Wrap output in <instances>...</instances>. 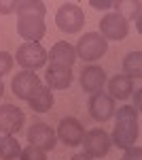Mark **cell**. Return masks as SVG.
<instances>
[{
	"instance_id": "44dd1931",
	"label": "cell",
	"mask_w": 142,
	"mask_h": 160,
	"mask_svg": "<svg viewBox=\"0 0 142 160\" xmlns=\"http://www.w3.org/2000/svg\"><path fill=\"white\" fill-rule=\"evenodd\" d=\"M11 68H13V56L9 51H0V77L11 73Z\"/></svg>"
},
{
	"instance_id": "7402d4cb",
	"label": "cell",
	"mask_w": 142,
	"mask_h": 160,
	"mask_svg": "<svg viewBox=\"0 0 142 160\" xmlns=\"http://www.w3.org/2000/svg\"><path fill=\"white\" fill-rule=\"evenodd\" d=\"M17 11V0H0V13L2 15H9V13H15Z\"/></svg>"
},
{
	"instance_id": "8fae6325",
	"label": "cell",
	"mask_w": 142,
	"mask_h": 160,
	"mask_svg": "<svg viewBox=\"0 0 142 160\" xmlns=\"http://www.w3.org/2000/svg\"><path fill=\"white\" fill-rule=\"evenodd\" d=\"M25 115L15 105H2L0 107V132L2 135H15L24 128Z\"/></svg>"
},
{
	"instance_id": "4fadbf2b",
	"label": "cell",
	"mask_w": 142,
	"mask_h": 160,
	"mask_svg": "<svg viewBox=\"0 0 142 160\" xmlns=\"http://www.w3.org/2000/svg\"><path fill=\"white\" fill-rule=\"evenodd\" d=\"M49 62H51V66H64V68H72V64L76 62V51L72 47L70 43H66V41H59L55 43L51 51L47 53Z\"/></svg>"
},
{
	"instance_id": "d6986e66",
	"label": "cell",
	"mask_w": 142,
	"mask_h": 160,
	"mask_svg": "<svg viewBox=\"0 0 142 160\" xmlns=\"http://www.w3.org/2000/svg\"><path fill=\"white\" fill-rule=\"evenodd\" d=\"M123 71L130 79H140L142 77V53L140 51H131L123 58Z\"/></svg>"
},
{
	"instance_id": "9a60e30c",
	"label": "cell",
	"mask_w": 142,
	"mask_h": 160,
	"mask_svg": "<svg viewBox=\"0 0 142 160\" xmlns=\"http://www.w3.org/2000/svg\"><path fill=\"white\" fill-rule=\"evenodd\" d=\"M45 81L49 90H66L72 83V71L64 66H49L45 73Z\"/></svg>"
},
{
	"instance_id": "3957f363",
	"label": "cell",
	"mask_w": 142,
	"mask_h": 160,
	"mask_svg": "<svg viewBox=\"0 0 142 160\" xmlns=\"http://www.w3.org/2000/svg\"><path fill=\"white\" fill-rule=\"evenodd\" d=\"M108 49V41L100 32H87L83 37L79 38V43H76V58H81L83 62H95L100 60Z\"/></svg>"
},
{
	"instance_id": "ffe728a7",
	"label": "cell",
	"mask_w": 142,
	"mask_h": 160,
	"mask_svg": "<svg viewBox=\"0 0 142 160\" xmlns=\"http://www.w3.org/2000/svg\"><path fill=\"white\" fill-rule=\"evenodd\" d=\"M19 160H47V152H43L40 148H34V145H28L25 149H21Z\"/></svg>"
},
{
	"instance_id": "d4e9b609",
	"label": "cell",
	"mask_w": 142,
	"mask_h": 160,
	"mask_svg": "<svg viewBox=\"0 0 142 160\" xmlns=\"http://www.w3.org/2000/svg\"><path fill=\"white\" fill-rule=\"evenodd\" d=\"M134 100H136L134 109H140V90H136V92H134Z\"/></svg>"
},
{
	"instance_id": "ba28073f",
	"label": "cell",
	"mask_w": 142,
	"mask_h": 160,
	"mask_svg": "<svg viewBox=\"0 0 142 160\" xmlns=\"http://www.w3.org/2000/svg\"><path fill=\"white\" fill-rule=\"evenodd\" d=\"M28 141H30V145L40 148L43 152H51L55 148V143H57V135L49 124L36 122L28 128Z\"/></svg>"
},
{
	"instance_id": "484cf974",
	"label": "cell",
	"mask_w": 142,
	"mask_h": 160,
	"mask_svg": "<svg viewBox=\"0 0 142 160\" xmlns=\"http://www.w3.org/2000/svg\"><path fill=\"white\" fill-rule=\"evenodd\" d=\"M70 160H94V158H89L87 154H74V156H72Z\"/></svg>"
},
{
	"instance_id": "5bb4252c",
	"label": "cell",
	"mask_w": 142,
	"mask_h": 160,
	"mask_svg": "<svg viewBox=\"0 0 142 160\" xmlns=\"http://www.w3.org/2000/svg\"><path fill=\"white\" fill-rule=\"evenodd\" d=\"M106 83V73L100 66H87L81 73V88L89 94H98L102 92V88Z\"/></svg>"
},
{
	"instance_id": "30bf717a",
	"label": "cell",
	"mask_w": 142,
	"mask_h": 160,
	"mask_svg": "<svg viewBox=\"0 0 142 160\" xmlns=\"http://www.w3.org/2000/svg\"><path fill=\"white\" fill-rule=\"evenodd\" d=\"M87 107H89V115L94 118L95 122H108L115 115V98H110L106 92L91 94Z\"/></svg>"
},
{
	"instance_id": "cb8c5ba5",
	"label": "cell",
	"mask_w": 142,
	"mask_h": 160,
	"mask_svg": "<svg viewBox=\"0 0 142 160\" xmlns=\"http://www.w3.org/2000/svg\"><path fill=\"white\" fill-rule=\"evenodd\" d=\"M89 4H91L94 9H110V7H115L112 0H91Z\"/></svg>"
},
{
	"instance_id": "8992f818",
	"label": "cell",
	"mask_w": 142,
	"mask_h": 160,
	"mask_svg": "<svg viewBox=\"0 0 142 160\" xmlns=\"http://www.w3.org/2000/svg\"><path fill=\"white\" fill-rule=\"evenodd\" d=\"M15 60H17L19 66H24V71H32L34 73V68L45 66V62H47V49L40 43H24L17 49Z\"/></svg>"
},
{
	"instance_id": "52a82bcc",
	"label": "cell",
	"mask_w": 142,
	"mask_h": 160,
	"mask_svg": "<svg viewBox=\"0 0 142 160\" xmlns=\"http://www.w3.org/2000/svg\"><path fill=\"white\" fill-rule=\"evenodd\" d=\"M130 32V24L127 17L121 13H108L100 22V34L106 41H123Z\"/></svg>"
},
{
	"instance_id": "ac0fdd59",
	"label": "cell",
	"mask_w": 142,
	"mask_h": 160,
	"mask_svg": "<svg viewBox=\"0 0 142 160\" xmlns=\"http://www.w3.org/2000/svg\"><path fill=\"white\" fill-rule=\"evenodd\" d=\"M21 156V145L15 135L0 137V160H17Z\"/></svg>"
},
{
	"instance_id": "6da1fadb",
	"label": "cell",
	"mask_w": 142,
	"mask_h": 160,
	"mask_svg": "<svg viewBox=\"0 0 142 160\" xmlns=\"http://www.w3.org/2000/svg\"><path fill=\"white\" fill-rule=\"evenodd\" d=\"M17 34L28 43H38L47 34L45 15L47 7L43 0H17Z\"/></svg>"
},
{
	"instance_id": "7c38bea8",
	"label": "cell",
	"mask_w": 142,
	"mask_h": 160,
	"mask_svg": "<svg viewBox=\"0 0 142 160\" xmlns=\"http://www.w3.org/2000/svg\"><path fill=\"white\" fill-rule=\"evenodd\" d=\"M55 135H57V139L62 141V143H66L68 148H76V145H81V141H83L85 128H83V124L79 122V120L66 118V120L59 122Z\"/></svg>"
},
{
	"instance_id": "603a6c76",
	"label": "cell",
	"mask_w": 142,
	"mask_h": 160,
	"mask_svg": "<svg viewBox=\"0 0 142 160\" xmlns=\"http://www.w3.org/2000/svg\"><path fill=\"white\" fill-rule=\"evenodd\" d=\"M121 160H142V149L138 148V145L125 149V156H123Z\"/></svg>"
},
{
	"instance_id": "5b68a950",
	"label": "cell",
	"mask_w": 142,
	"mask_h": 160,
	"mask_svg": "<svg viewBox=\"0 0 142 160\" xmlns=\"http://www.w3.org/2000/svg\"><path fill=\"white\" fill-rule=\"evenodd\" d=\"M83 145V154H87L89 158H102L106 156L108 149H110V135L102 128H94V130H87L81 141Z\"/></svg>"
},
{
	"instance_id": "9c48e42d",
	"label": "cell",
	"mask_w": 142,
	"mask_h": 160,
	"mask_svg": "<svg viewBox=\"0 0 142 160\" xmlns=\"http://www.w3.org/2000/svg\"><path fill=\"white\" fill-rule=\"evenodd\" d=\"M11 88H13V92H15L17 98L30 100L36 92H38L40 79H38V75H34L32 71H21V73H17L15 77H13Z\"/></svg>"
},
{
	"instance_id": "7a4b0ae2",
	"label": "cell",
	"mask_w": 142,
	"mask_h": 160,
	"mask_svg": "<svg viewBox=\"0 0 142 160\" xmlns=\"http://www.w3.org/2000/svg\"><path fill=\"white\" fill-rule=\"evenodd\" d=\"M117 111V124H115V130L110 137V143L117 145L121 149H130L134 148L136 139H138V109H134L131 105H125Z\"/></svg>"
},
{
	"instance_id": "e0dca14e",
	"label": "cell",
	"mask_w": 142,
	"mask_h": 160,
	"mask_svg": "<svg viewBox=\"0 0 142 160\" xmlns=\"http://www.w3.org/2000/svg\"><path fill=\"white\" fill-rule=\"evenodd\" d=\"M28 102H30L32 111H36V113H47V111L53 107V92H51L47 86H40L38 92H36Z\"/></svg>"
},
{
	"instance_id": "4316f807",
	"label": "cell",
	"mask_w": 142,
	"mask_h": 160,
	"mask_svg": "<svg viewBox=\"0 0 142 160\" xmlns=\"http://www.w3.org/2000/svg\"><path fill=\"white\" fill-rule=\"evenodd\" d=\"M4 94V83H2V79H0V96Z\"/></svg>"
},
{
	"instance_id": "277c9868",
	"label": "cell",
	"mask_w": 142,
	"mask_h": 160,
	"mask_svg": "<svg viewBox=\"0 0 142 160\" xmlns=\"http://www.w3.org/2000/svg\"><path fill=\"white\" fill-rule=\"evenodd\" d=\"M55 24L62 32L66 34H76L81 32V28L85 26V15L83 9L74 2H64L59 4L57 13H55Z\"/></svg>"
},
{
	"instance_id": "2e32d148",
	"label": "cell",
	"mask_w": 142,
	"mask_h": 160,
	"mask_svg": "<svg viewBox=\"0 0 142 160\" xmlns=\"http://www.w3.org/2000/svg\"><path fill=\"white\" fill-rule=\"evenodd\" d=\"M131 90H134V81H131L127 75H115L108 81V96L110 98L125 100V98H130Z\"/></svg>"
}]
</instances>
